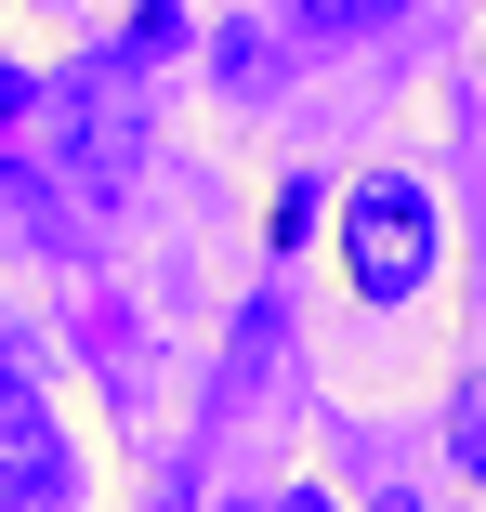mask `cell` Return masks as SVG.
Segmentation results:
<instances>
[{"mask_svg":"<svg viewBox=\"0 0 486 512\" xmlns=\"http://www.w3.org/2000/svg\"><path fill=\"white\" fill-rule=\"evenodd\" d=\"M342 276H355V302H421V276H434V197L408 171H381V184L342 197Z\"/></svg>","mask_w":486,"mask_h":512,"instance_id":"obj_1","label":"cell"},{"mask_svg":"<svg viewBox=\"0 0 486 512\" xmlns=\"http://www.w3.org/2000/svg\"><path fill=\"white\" fill-rule=\"evenodd\" d=\"M289 14H316V27H342V40H355V27H381V14H395V0H289Z\"/></svg>","mask_w":486,"mask_h":512,"instance_id":"obj_2","label":"cell"},{"mask_svg":"<svg viewBox=\"0 0 486 512\" xmlns=\"http://www.w3.org/2000/svg\"><path fill=\"white\" fill-rule=\"evenodd\" d=\"M27 407V368H14V329H0V421Z\"/></svg>","mask_w":486,"mask_h":512,"instance_id":"obj_3","label":"cell"},{"mask_svg":"<svg viewBox=\"0 0 486 512\" xmlns=\"http://www.w3.org/2000/svg\"><path fill=\"white\" fill-rule=\"evenodd\" d=\"M460 473L486 486V407H473V421H460Z\"/></svg>","mask_w":486,"mask_h":512,"instance_id":"obj_4","label":"cell"},{"mask_svg":"<svg viewBox=\"0 0 486 512\" xmlns=\"http://www.w3.org/2000/svg\"><path fill=\"white\" fill-rule=\"evenodd\" d=\"M14 106H27V66H0V119H14Z\"/></svg>","mask_w":486,"mask_h":512,"instance_id":"obj_5","label":"cell"}]
</instances>
